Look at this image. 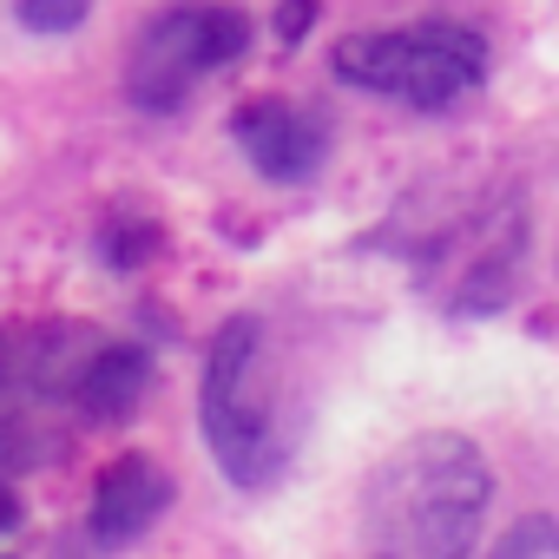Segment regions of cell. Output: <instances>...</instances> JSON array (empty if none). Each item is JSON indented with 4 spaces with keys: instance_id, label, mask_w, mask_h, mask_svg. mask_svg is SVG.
Returning a JSON list of instances; mask_svg holds the SVG:
<instances>
[{
    "instance_id": "1",
    "label": "cell",
    "mask_w": 559,
    "mask_h": 559,
    "mask_svg": "<svg viewBox=\"0 0 559 559\" xmlns=\"http://www.w3.org/2000/svg\"><path fill=\"white\" fill-rule=\"evenodd\" d=\"M493 500V474L467 435H415L402 441L362 493V539L389 559H461L480 539Z\"/></svg>"
},
{
    "instance_id": "2",
    "label": "cell",
    "mask_w": 559,
    "mask_h": 559,
    "mask_svg": "<svg viewBox=\"0 0 559 559\" xmlns=\"http://www.w3.org/2000/svg\"><path fill=\"white\" fill-rule=\"evenodd\" d=\"M198 421H204L211 461L230 487L263 493L290 474V428H284V408H276V389H270L257 317H230L211 336L204 382H198Z\"/></svg>"
},
{
    "instance_id": "3",
    "label": "cell",
    "mask_w": 559,
    "mask_h": 559,
    "mask_svg": "<svg viewBox=\"0 0 559 559\" xmlns=\"http://www.w3.org/2000/svg\"><path fill=\"white\" fill-rule=\"evenodd\" d=\"M336 73L376 99H402L415 112H448L487 80V40L461 21H415L349 34L336 47Z\"/></svg>"
},
{
    "instance_id": "4",
    "label": "cell",
    "mask_w": 559,
    "mask_h": 559,
    "mask_svg": "<svg viewBox=\"0 0 559 559\" xmlns=\"http://www.w3.org/2000/svg\"><path fill=\"white\" fill-rule=\"evenodd\" d=\"M250 53V14L230 0H171L165 14L145 21L132 67H126V99L152 119H171L198 80L237 67Z\"/></svg>"
},
{
    "instance_id": "5",
    "label": "cell",
    "mask_w": 559,
    "mask_h": 559,
    "mask_svg": "<svg viewBox=\"0 0 559 559\" xmlns=\"http://www.w3.org/2000/svg\"><path fill=\"white\" fill-rule=\"evenodd\" d=\"M237 152L270 178V185H310L330 158V126L290 99H250L230 112Z\"/></svg>"
},
{
    "instance_id": "6",
    "label": "cell",
    "mask_w": 559,
    "mask_h": 559,
    "mask_svg": "<svg viewBox=\"0 0 559 559\" xmlns=\"http://www.w3.org/2000/svg\"><path fill=\"white\" fill-rule=\"evenodd\" d=\"M171 507V474L152 461V454H119L99 487H93V507H86V539L93 546H132L145 539Z\"/></svg>"
},
{
    "instance_id": "7",
    "label": "cell",
    "mask_w": 559,
    "mask_h": 559,
    "mask_svg": "<svg viewBox=\"0 0 559 559\" xmlns=\"http://www.w3.org/2000/svg\"><path fill=\"white\" fill-rule=\"evenodd\" d=\"M145 389H152V349H145V343H99V336H93V349H86V362H80V376H73L80 428L126 421Z\"/></svg>"
},
{
    "instance_id": "8",
    "label": "cell",
    "mask_w": 559,
    "mask_h": 559,
    "mask_svg": "<svg viewBox=\"0 0 559 559\" xmlns=\"http://www.w3.org/2000/svg\"><path fill=\"white\" fill-rule=\"evenodd\" d=\"M93 14V0H14V21L27 34H73Z\"/></svg>"
},
{
    "instance_id": "9",
    "label": "cell",
    "mask_w": 559,
    "mask_h": 559,
    "mask_svg": "<svg viewBox=\"0 0 559 559\" xmlns=\"http://www.w3.org/2000/svg\"><path fill=\"white\" fill-rule=\"evenodd\" d=\"M520 552H559V526L552 520H526L520 533L500 539V559H520Z\"/></svg>"
},
{
    "instance_id": "10",
    "label": "cell",
    "mask_w": 559,
    "mask_h": 559,
    "mask_svg": "<svg viewBox=\"0 0 559 559\" xmlns=\"http://www.w3.org/2000/svg\"><path fill=\"white\" fill-rule=\"evenodd\" d=\"M310 21H317V0H284V8H276V34H284V47H297L310 34Z\"/></svg>"
},
{
    "instance_id": "11",
    "label": "cell",
    "mask_w": 559,
    "mask_h": 559,
    "mask_svg": "<svg viewBox=\"0 0 559 559\" xmlns=\"http://www.w3.org/2000/svg\"><path fill=\"white\" fill-rule=\"evenodd\" d=\"M14 526H21V507H14L8 487H0V533H14Z\"/></svg>"
},
{
    "instance_id": "12",
    "label": "cell",
    "mask_w": 559,
    "mask_h": 559,
    "mask_svg": "<svg viewBox=\"0 0 559 559\" xmlns=\"http://www.w3.org/2000/svg\"><path fill=\"white\" fill-rule=\"evenodd\" d=\"M0 369H8V330H0Z\"/></svg>"
}]
</instances>
